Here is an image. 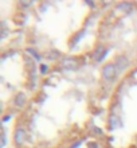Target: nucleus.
I'll return each instance as SVG.
<instances>
[{
    "instance_id": "nucleus-1",
    "label": "nucleus",
    "mask_w": 137,
    "mask_h": 148,
    "mask_svg": "<svg viewBox=\"0 0 137 148\" xmlns=\"http://www.w3.org/2000/svg\"><path fill=\"white\" fill-rule=\"evenodd\" d=\"M116 74H117V67L114 66V65H108V66H105L104 70H102L104 78H105V79H109V81L114 79Z\"/></svg>"
},
{
    "instance_id": "nucleus-2",
    "label": "nucleus",
    "mask_w": 137,
    "mask_h": 148,
    "mask_svg": "<svg viewBox=\"0 0 137 148\" xmlns=\"http://www.w3.org/2000/svg\"><path fill=\"white\" fill-rule=\"evenodd\" d=\"M62 65H63V67H65V69L73 70V69H75V67L78 66V62H77L74 58H65L62 61Z\"/></svg>"
},
{
    "instance_id": "nucleus-3",
    "label": "nucleus",
    "mask_w": 137,
    "mask_h": 148,
    "mask_svg": "<svg viewBox=\"0 0 137 148\" xmlns=\"http://www.w3.org/2000/svg\"><path fill=\"white\" fill-rule=\"evenodd\" d=\"M14 140H15L16 144H22L24 140H26V132H24L23 129H18L14 135Z\"/></svg>"
},
{
    "instance_id": "nucleus-4",
    "label": "nucleus",
    "mask_w": 137,
    "mask_h": 148,
    "mask_svg": "<svg viewBox=\"0 0 137 148\" xmlns=\"http://www.w3.org/2000/svg\"><path fill=\"white\" fill-rule=\"evenodd\" d=\"M105 53H106L105 47H104V46H98L97 49H95V53H94V58L97 59V61H101V59L104 58Z\"/></svg>"
},
{
    "instance_id": "nucleus-5",
    "label": "nucleus",
    "mask_w": 137,
    "mask_h": 148,
    "mask_svg": "<svg viewBox=\"0 0 137 148\" xmlns=\"http://www.w3.org/2000/svg\"><path fill=\"white\" fill-rule=\"evenodd\" d=\"M108 124H109L110 128H116L118 125V117L114 114V113H112L109 116V119H108Z\"/></svg>"
},
{
    "instance_id": "nucleus-6",
    "label": "nucleus",
    "mask_w": 137,
    "mask_h": 148,
    "mask_svg": "<svg viewBox=\"0 0 137 148\" xmlns=\"http://www.w3.org/2000/svg\"><path fill=\"white\" fill-rule=\"evenodd\" d=\"M117 10H120V11H125V12H129L130 10H132V4L129 3V1H125V3H121L117 5Z\"/></svg>"
},
{
    "instance_id": "nucleus-7",
    "label": "nucleus",
    "mask_w": 137,
    "mask_h": 148,
    "mask_svg": "<svg viewBox=\"0 0 137 148\" xmlns=\"http://www.w3.org/2000/svg\"><path fill=\"white\" fill-rule=\"evenodd\" d=\"M128 63L129 62H128V59H126L125 57H120V58L117 59V66H120V69H125V67L128 66Z\"/></svg>"
},
{
    "instance_id": "nucleus-8",
    "label": "nucleus",
    "mask_w": 137,
    "mask_h": 148,
    "mask_svg": "<svg viewBox=\"0 0 137 148\" xmlns=\"http://www.w3.org/2000/svg\"><path fill=\"white\" fill-rule=\"evenodd\" d=\"M15 105H18V106H22V105H24V102H26V98H24V96L23 94H19V96H16V98H15Z\"/></svg>"
},
{
    "instance_id": "nucleus-9",
    "label": "nucleus",
    "mask_w": 137,
    "mask_h": 148,
    "mask_svg": "<svg viewBox=\"0 0 137 148\" xmlns=\"http://www.w3.org/2000/svg\"><path fill=\"white\" fill-rule=\"evenodd\" d=\"M89 148H97V144H95V143H90V144H89Z\"/></svg>"
}]
</instances>
